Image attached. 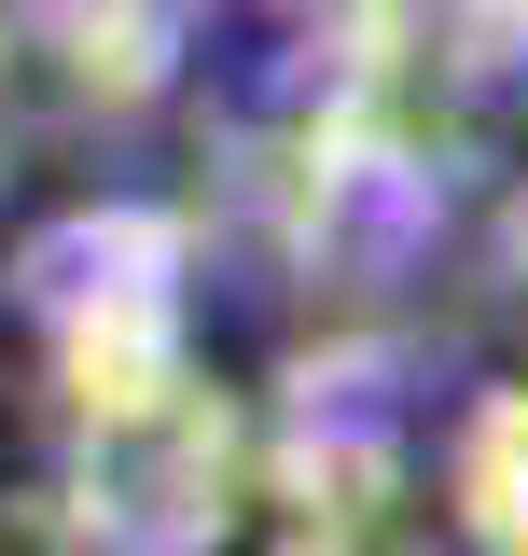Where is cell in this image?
I'll return each mask as SVG.
<instances>
[]
</instances>
